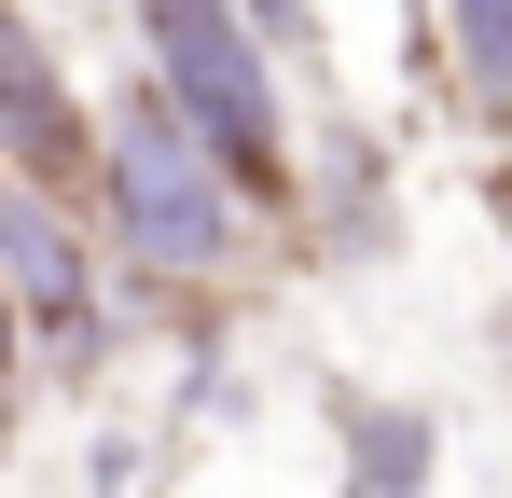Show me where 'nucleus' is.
<instances>
[{
    "instance_id": "nucleus-1",
    "label": "nucleus",
    "mask_w": 512,
    "mask_h": 498,
    "mask_svg": "<svg viewBox=\"0 0 512 498\" xmlns=\"http://www.w3.org/2000/svg\"><path fill=\"white\" fill-rule=\"evenodd\" d=\"M97 222H111L125 263H153L167 291L180 277H236L250 263V180L208 153L153 83H125L97 111Z\"/></svg>"
},
{
    "instance_id": "nucleus-2",
    "label": "nucleus",
    "mask_w": 512,
    "mask_h": 498,
    "mask_svg": "<svg viewBox=\"0 0 512 498\" xmlns=\"http://www.w3.org/2000/svg\"><path fill=\"white\" fill-rule=\"evenodd\" d=\"M125 14H139V83L250 180V208H291L305 194V139H291L277 70H263V28L236 0H125Z\"/></svg>"
},
{
    "instance_id": "nucleus-3",
    "label": "nucleus",
    "mask_w": 512,
    "mask_h": 498,
    "mask_svg": "<svg viewBox=\"0 0 512 498\" xmlns=\"http://www.w3.org/2000/svg\"><path fill=\"white\" fill-rule=\"evenodd\" d=\"M0 291L28 305V346H42V374H97V249H84V194H42V180H14L0 166Z\"/></svg>"
},
{
    "instance_id": "nucleus-4",
    "label": "nucleus",
    "mask_w": 512,
    "mask_h": 498,
    "mask_svg": "<svg viewBox=\"0 0 512 498\" xmlns=\"http://www.w3.org/2000/svg\"><path fill=\"white\" fill-rule=\"evenodd\" d=\"M0 166L42 194H97V111L70 97V56L28 0H0Z\"/></svg>"
},
{
    "instance_id": "nucleus-5",
    "label": "nucleus",
    "mask_w": 512,
    "mask_h": 498,
    "mask_svg": "<svg viewBox=\"0 0 512 498\" xmlns=\"http://www.w3.org/2000/svg\"><path fill=\"white\" fill-rule=\"evenodd\" d=\"M443 56L485 111H512V0H443Z\"/></svg>"
},
{
    "instance_id": "nucleus-6",
    "label": "nucleus",
    "mask_w": 512,
    "mask_h": 498,
    "mask_svg": "<svg viewBox=\"0 0 512 498\" xmlns=\"http://www.w3.org/2000/svg\"><path fill=\"white\" fill-rule=\"evenodd\" d=\"M346 429H360V485H388V498L429 485V429L416 415H346Z\"/></svg>"
},
{
    "instance_id": "nucleus-7",
    "label": "nucleus",
    "mask_w": 512,
    "mask_h": 498,
    "mask_svg": "<svg viewBox=\"0 0 512 498\" xmlns=\"http://www.w3.org/2000/svg\"><path fill=\"white\" fill-rule=\"evenodd\" d=\"M236 14H250L263 42H319V0H236Z\"/></svg>"
},
{
    "instance_id": "nucleus-8",
    "label": "nucleus",
    "mask_w": 512,
    "mask_h": 498,
    "mask_svg": "<svg viewBox=\"0 0 512 498\" xmlns=\"http://www.w3.org/2000/svg\"><path fill=\"white\" fill-rule=\"evenodd\" d=\"M14 388H28V305L0 291V415H14Z\"/></svg>"
},
{
    "instance_id": "nucleus-9",
    "label": "nucleus",
    "mask_w": 512,
    "mask_h": 498,
    "mask_svg": "<svg viewBox=\"0 0 512 498\" xmlns=\"http://www.w3.org/2000/svg\"><path fill=\"white\" fill-rule=\"evenodd\" d=\"M499 208H512V166H499Z\"/></svg>"
}]
</instances>
